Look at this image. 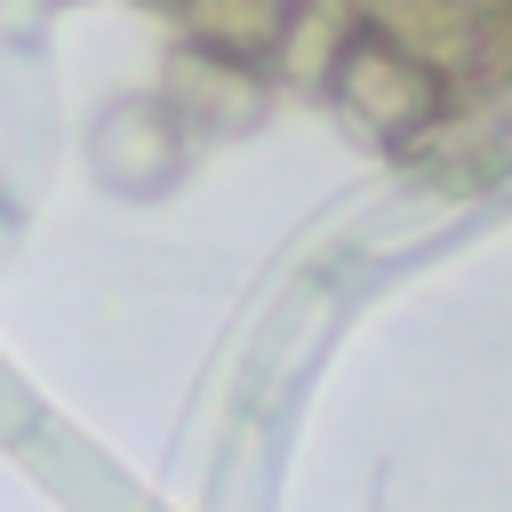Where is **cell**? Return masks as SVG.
Masks as SVG:
<instances>
[{"label":"cell","instance_id":"cell-1","mask_svg":"<svg viewBox=\"0 0 512 512\" xmlns=\"http://www.w3.org/2000/svg\"><path fill=\"white\" fill-rule=\"evenodd\" d=\"M328 96H336V112H344L368 144H416V136L448 128L456 72H448L424 40L360 16L352 40H344V56H336V72H328Z\"/></svg>","mask_w":512,"mask_h":512},{"label":"cell","instance_id":"cell-2","mask_svg":"<svg viewBox=\"0 0 512 512\" xmlns=\"http://www.w3.org/2000/svg\"><path fill=\"white\" fill-rule=\"evenodd\" d=\"M264 80H272V72L248 64V56H224V48L184 40V48L168 56L160 104H168L184 128H200V136H240V128L264 120Z\"/></svg>","mask_w":512,"mask_h":512},{"label":"cell","instance_id":"cell-3","mask_svg":"<svg viewBox=\"0 0 512 512\" xmlns=\"http://www.w3.org/2000/svg\"><path fill=\"white\" fill-rule=\"evenodd\" d=\"M176 144H184V120H176L160 96H128V104H112L104 128H96V168H104L112 184L144 192V184H160V176L176 168Z\"/></svg>","mask_w":512,"mask_h":512},{"label":"cell","instance_id":"cell-4","mask_svg":"<svg viewBox=\"0 0 512 512\" xmlns=\"http://www.w3.org/2000/svg\"><path fill=\"white\" fill-rule=\"evenodd\" d=\"M360 16H368L360 0H296L288 24H280V40H272V56H264V72L296 80V88H328V72H336V56H344V40H352Z\"/></svg>","mask_w":512,"mask_h":512},{"label":"cell","instance_id":"cell-5","mask_svg":"<svg viewBox=\"0 0 512 512\" xmlns=\"http://www.w3.org/2000/svg\"><path fill=\"white\" fill-rule=\"evenodd\" d=\"M288 8H296V0H184L176 16H184V32H192L200 48H224V56L264 64L272 40H280V24H288Z\"/></svg>","mask_w":512,"mask_h":512},{"label":"cell","instance_id":"cell-6","mask_svg":"<svg viewBox=\"0 0 512 512\" xmlns=\"http://www.w3.org/2000/svg\"><path fill=\"white\" fill-rule=\"evenodd\" d=\"M144 8H184V0H144Z\"/></svg>","mask_w":512,"mask_h":512}]
</instances>
